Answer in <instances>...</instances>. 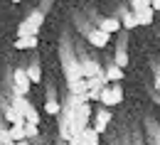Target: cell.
Listing matches in <instances>:
<instances>
[{
  "label": "cell",
  "instance_id": "cell-1",
  "mask_svg": "<svg viewBox=\"0 0 160 145\" xmlns=\"http://www.w3.org/2000/svg\"><path fill=\"white\" fill-rule=\"evenodd\" d=\"M42 22H44V15H42V12H32V15L18 27V37H37Z\"/></svg>",
  "mask_w": 160,
  "mask_h": 145
},
{
  "label": "cell",
  "instance_id": "cell-2",
  "mask_svg": "<svg viewBox=\"0 0 160 145\" xmlns=\"http://www.w3.org/2000/svg\"><path fill=\"white\" fill-rule=\"evenodd\" d=\"M103 106H118L123 101V86L121 84H111L101 91V99H99Z\"/></svg>",
  "mask_w": 160,
  "mask_h": 145
},
{
  "label": "cell",
  "instance_id": "cell-3",
  "mask_svg": "<svg viewBox=\"0 0 160 145\" xmlns=\"http://www.w3.org/2000/svg\"><path fill=\"white\" fill-rule=\"evenodd\" d=\"M30 76H27V69H15L12 71V89H15V96H27L30 91Z\"/></svg>",
  "mask_w": 160,
  "mask_h": 145
},
{
  "label": "cell",
  "instance_id": "cell-4",
  "mask_svg": "<svg viewBox=\"0 0 160 145\" xmlns=\"http://www.w3.org/2000/svg\"><path fill=\"white\" fill-rule=\"evenodd\" d=\"M131 5H133V12H136V20H138V25H143V27L153 25V17H155V10H153L150 5H143V2H138V0H133Z\"/></svg>",
  "mask_w": 160,
  "mask_h": 145
},
{
  "label": "cell",
  "instance_id": "cell-5",
  "mask_svg": "<svg viewBox=\"0 0 160 145\" xmlns=\"http://www.w3.org/2000/svg\"><path fill=\"white\" fill-rule=\"evenodd\" d=\"M86 40H89V44H91V47H96V49H103V47L111 42V35L101 32L99 27H96V30H91V32L86 35Z\"/></svg>",
  "mask_w": 160,
  "mask_h": 145
},
{
  "label": "cell",
  "instance_id": "cell-6",
  "mask_svg": "<svg viewBox=\"0 0 160 145\" xmlns=\"http://www.w3.org/2000/svg\"><path fill=\"white\" fill-rule=\"evenodd\" d=\"M108 123H111V113H108V111H96V113H94V123H91V128L101 135V133L108 128Z\"/></svg>",
  "mask_w": 160,
  "mask_h": 145
},
{
  "label": "cell",
  "instance_id": "cell-7",
  "mask_svg": "<svg viewBox=\"0 0 160 145\" xmlns=\"http://www.w3.org/2000/svg\"><path fill=\"white\" fill-rule=\"evenodd\" d=\"M99 74H103L101 66H99V62L89 59V62L81 64V76H84V79H94V76H99Z\"/></svg>",
  "mask_w": 160,
  "mask_h": 145
},
{
  "label": "cell",
  "instance_id": "cell-8",
  "mask_svg": "<svg viewBox=\"0 0 160 145\" xmlns=\"http://www.w3.org/2000/svg\"><path fill=\"white\" fill-rule=\"evenodd\" d=\"M99 30H101V32H106V35H113V32H118V30H121V20H118V17H106V20H101Z\"/></svg>",
  "mask_w": 160,
  "mask_h": 145
},
{
  "label": "cell",
  "instance_id": "cell-9",
  "mask_svg": "<svg viewBox=\"0 0 160 145\" xmlns=\"http://www.w3.org/2000/svg\"><path fill=\"white\" fill-rule=\"evenodd\" d=\"M44 113H49V116H59L62 113V104L54 99V94L47 96V101H44Z\"/></svg>",
  "mask_w": 160,
  "mask_h": 145
},
{
  "label": "cell",
  "instance_id": "cell-10",
  "mask_svg": "<svg viewBox=\"0 0 160 145\" xmlns=\"http://www.w3.org/2000/svg\"><path fill=\"white\" fill-rule=\"evenodd\" d=\"M79 138H81L86 145H99V138H101V135L94 130V128H91V125H89V128H84V130L79 133Z\"/></svg>",
  "mask_w": 160,
  "mask_h": 145
},
{
  "label": "cell",
  "instance_id": "cell-11",
  "mask_svg": "<svg viewBox=\"0 0 160 145\" xmlns=\"http://www.w3.org/2000/svg\"><path fill=\"white\" fill-rule=\"evenodd\" d=\"M10 106H12V108H15L18 113H20L22 118H25V113H27V108H30L32 104H30V101H27L25 96H15V99H12V104H10Z\"/></svg>",
  "mask_w": 160,
  "mask_h": 145
},
{
  "label": "cell",
  "instance_id": "cell-12",
  "mask_svg": "<svg viewBox=\"0 0 160 145\" xmlns=\"http://www.w3.org/2000/svg\"><path fill=\"white\" fill-rule=\"evenodd\" d=\"M10 135H12L15 143L27 140V138H25V121H22V123H12V125H10Z\"/></svg>",
  "mask_w": 160,
  "mask_h": 145
},
{
  "label": "cell",
  "instance_id": "cell-13",
  "mask_svg": "<svg viewBox=\"0 0 160 145\" xmlns=\"http://www.w3.org/2000/svg\"><path fill=\"white\" fill-rule=\"evenodd\" d=\"M106 79H108V81H113V84H118L121 79H123V69L116 66V64H111V66L106 69Z\"/></svg>",
  "mask_w": 160,
  "mask_h": 145
},
{
  "label": "cell",
  "instance_id": "cell-14",
  "mask_svg": "<svg viewBox=\"0 0 160 145\" xmlns=\"http://www.w3.org/2000/svg\"><path fill=\"white\" fill-rule=\"evenodd\" d=\"M37 47V37H18L15 40V49H32Z\"/></svg>",
  "mask_w": 160,
  "mask_h": 145
},
{
  "label": "cell",
  "instance_id": "cell-15",
  "mask_svg": "<svg viewBox=\"0 0 160 145\" xmlns=\"http://www.w3.org/2000/svg\"><path fill=\"white\" fill-rule=\"evenodd\" d=\"M121 27H126V30L138 27V20H136V12H133V10H131V12H123V17H121Z\"/></svg>",
  "mask_w": 160,
  "mask_h": 145
},
{
  "label": "cell",
  "instance_id": "cell-16",
  "mask_svg": "<svg viewBox=\"0 0 160 145\" xmlns=\"http://www.w3.org/2000/svg\"><path fill=\"white\" fill-rule=\"evenodd\" d=\"M5 121L12 125V123H22L25 118H22V116L18 113V111H15V108H12V106H8V108H5Z\"/></svg>",
  "mask_w": 160,
  "mask_h": 145
},
{
  "label": "cell",
  "instance_id": "cell-17",
  "mask_svg": "<svg viewBox=\"0 0 160 145\" xmlns=\"http://www.w3.org/2000/svg\"><path fill=\"white\" fill-rule=\"evenodd\" d=\"M27 76H30V81H32V84H40V81H42V69H40V64H32V66L27 69Z\"/></svg>",
  "mask_w": 160,
  "mask_h": 145
},
{
  "label": "cell",
  "instance_id": "cell-18",
  "mask_svg": "<svg viewBox=\"0 0 160 145\" xmlns=\"http://www.w3.org/2000/svg\"><path fill=\"white\" fill-rule=\"evenodd\" d=\"M25 123L40 125V113H37V108H35V106H30V108H27V113H25Z\"/></svg>",
  "mask_w": 160,
  "mask_h": 145
},
{
  "label": "cell",
  "instance_id": "cell-19",
  "mask_svg": "<svg viewBox=\"0 0 160 145\" xmlns=\"http://www.w3.org/2000/svg\"><path fill=\"white\" fill-rule=\"evenodd\" d=\"M126 64H128V52H126L123 47H118V52H116V66H121V69H123Z\"/></svg>",
  "mask_w": 160,
  "mask_h": 145
},
{
  "label": "cell",
  "instance_id": "cell-20",
  "mask_svg": "<svg viewBox=\"0 0 160 145\" xmlns=\"http://www.w3.org/2000/svg\"><path fill=\"white\" fill-rule=\"evenodd\" d=\"M35 135H37V125L25 123V138H35Z\"/></svg>",
  "mask_w": 160,
  "mask_h": 145
},
{
  "label": "cell",
  "instance_id": "cell-21",
  "mask_svg": "<svg viewBox=\"0 0 160 145\" xmlns=\"http://www.w3.org/2000/svg\"><path fill=\"white\" fill-rule=\"evenodd\" d=\"M67 145H86V143H84V140H81L79 135H77V138H72V140H69Z\"/></svg>",
  "mask_w": 160,
  "mask_h": 145
},
{
  "label": "cell",
  "instance_id": "cell-22",
  "mask_svg": "<svg viewBox=\"0 0 160 145\" xmlns=\"http://www.w3.org/2000/svg\"><path fill=\"white\" fill-rule=\"evenodd\" d=\"M150 7H153L155 12H160V0H150Z\"/></svg>",
  "mask_w": 160,
  "mask_h": 145
},
{
  "label": "cell",
  "instance_id": "cell-23",
  "mask_svg": "<svg viewBox=\"0 0 160 145\" xmlns=\"http://www.w3.org/2000/svg\"><path fill=\"white\" fill-rule=\"evenodd\" d=\"M155 86H158V89H160V71H158V74H155Z\"/></svg>",
  "mask_w": 160,
  "mask_h": 145
},
{
  "label": "cell",
  "instance_id": "cell-24",
  "mask_svg": "<svg viewBox=\"0 0 160 145\" xmlns=\"http://www.w3.org/2000/svg\"><path fill=\"white\" fill-rule=\"evenodd\" d=\"M138 2H143V5H150V0H138Z\"/></svg>",
  "mask_w": 160,
  "mask_h": 145
},
{
  "label": "cell",
  "instance_id": "cell-25",
  "mask_svg": "<svg viewBox=\"0 0 160 145\" xmlns=\"http://www.w3.org/2000/svg\"><path fill=\"white\" fill-rule=\"evenodd\" d=\"M15 145H30V143H27V140H22V143H15Z\"/></svg>",
  "mask_w": 160,
  "mask_h": 145
},
{
  "label": "cell",
  "instance_id": "cell-26",
  "mask_svg": "<svg viewBox=\"0 0 160 145\" xmlns=\"http://www.w3.org/2000/svg\"><path fill=\"white\" fill-rule=\"evenodd\" d=\"M10 2H22V0H10Z\"/></svg>",
  "mask_w": 160,
  "mask_h": 145
},
{
  "label": "cell",
  "instance_id": "cell-27",
  "mask_svg": "<svg viewBox=\"0 0 160 145\" xmlns=\"http://www.w3.org/2000/svg\"><path fill=\"white\" fill-rule=\"evenodd\" d=\"M155 145H160V138H158V140H155Z\"/></svg>",
  "mask_w": 160,
  "mask_h": 145
},
{
  "label": "cell",
  "instance_id": "cell-28",
  "mask_svg": "<svg viewBox=\"0 0 160 145\" xmlns=\"http://www.w3.org/2000/svg\"><path fill=\"white\" fill-rule=\"evenodd\" d=\"M64 145H67V143H64Z\"/></svg>",
  "mask_w": 160,
  "mask_h": 145
},
{
  "label": "cell",
  "instance_id": "cell-29",
  "mask_svg": "<svg viewBox=\"0 0 160 145\" xmlns=\"http://www.w3.org/2000/svg\"><path fill=\"white\" fill-rule=\"evenodd\" d=\"M0 145H2V143H0Z\"/></svg>",
  "mask_w": 160,
  "mask_h": 145
}]
</instances>
